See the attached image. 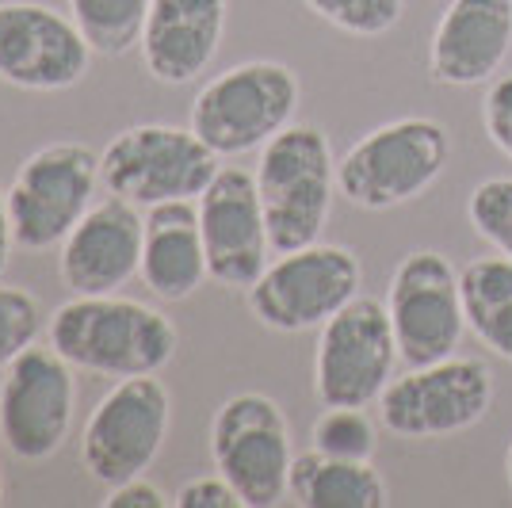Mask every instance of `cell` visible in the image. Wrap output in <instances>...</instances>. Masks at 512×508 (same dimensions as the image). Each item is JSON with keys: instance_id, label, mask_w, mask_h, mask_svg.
Masks as SVG:
<instances>
[{"instance_id": "12", "label": "cell", "mask_w": 512, "mask_h": 508, "mask_svg": "<svg viewBox=\"0 0 512 508\" xmlns=\"http://www.w3.org/2000/svg\"><path fill=\"white\" fill-rule=\"evenodd\" d=\"M386 310L406 367H428L455 356L467 333L459 268L436 249L406 253L390 276Z\"/></svg>"}, {"instance_id": "29", "label": "cell", "mask_w": 512, "mask_h": 508, "mask_svg": "<svg viewBox=\"0 0 512 508\" xmlns=\"http://www.w3.org/2000/svg\"><path fill=\"white\" fill-rule=\"evenodd\" d=\"M104 505L107 508H165V505H172V501L153 486V482H146V474H142V478L123 482V486H111Z\"/></svg>"}, {"instance_id": "21", "label": "cell", "mask_w": 512, "mask_h": 508, "mask_svg": "<svg viewBox=\"0 0 512 508\" xmlns=\"http://www.w3.org/2000/svg\"><path fill=\"white\" fill-rule=\"evenodd\" d=\"M467 329L497 360L512 363V256H474L459 268Z\"/></svg>"}, {"instance_id": "4", "label": "cell", "mask_w": 512, "mask_h": 508, "mask_svg": "<svg viewBox=\"0 0 512 508\" xmlns=\"http://www.w3.org/2000/svg\"><path fill=\"white\" fill-rule=\"evenodd\" d=\"M299 96L295 69L264 58L241 62L199 88L192 104V130L218 157L256 153L295 123Z\"/></svg>"}, {"instance_id": "17", "label": "cell", "mask_w": 512, "mask_h": 508, "mask_svg": "<svg viewBox=\"0 0 512 508\" xmlns=\"http://www.w3.org/2000/svg\"><path fill=\"white\" fill-rule=\"evenodd\" d=\"M512 54V0H451L428 43L436 85H490Z\"/></svg>"}, {"instance_id": "26", "label": "cell", "mask_w": 512, "mask_h": 508, "mask_svg": "<svg viewBox=\"0 0 512 508\" xmlns=\"http://www.w3.org/2000/svg\"><path fill=\"white\" fill-rule=\"evenodd\" d=\"M43 333V306L23 287L0 283V371Z\"/></svg>"}, {"instance_id": "13", "label": "cell", "mask_w": 512, "mask_h": 508, "mask_svg": "<svg viewBox=\"0 0 512 508\" xmlns=\"http://www.w3.org/2000/svg\"><path fill=\"white\" fill-rule=\"evenodd\" d=\"M73 363L50 344H31L0 379V440L23 463L58 455L73 428L77 379Z\"/></svg>"}, {"instance_id": "15", "label": "cell", "mask_w": 512, "mask_h": 508, "mask_svg": "<svg viewBox=\"0 0 512 508\" xmlns=\"http://www.w3.org/2000/svg\"><path fill=\"white\" fill-rule=\"evenodd\" d=\"M195 203H199V230H203L211 279L226 291H249L260 272L272 264L268 256H276L268 241L256 176L249 169L226 165Z\"/></svg>"}, {"instance_id": "2", "label": "cell", "mask_w": 512, "mask_h": 508, "mask_svg": "<svg viewBox=\"0 0 512 508\" xmlns=\"http://www.w3.org/2000/svg\"><path fill=\"white\" fill-rule=\"evenodd\" d=\"M256 191L268 222L272 253H295L321 241L337 195V157L325 130L291 123L256 161Z\"/></svg>"}, {"instance_id": "19", "label": "cell", "mask_w": 512, "mask_h": 508, "mask_svg": "<svg viewBox=\"0 0 512 508\" xmlns=\"http://www.w3.org/2000/svg\"><path fill=\"white\" fill-rule=\"evenodd\" d=\"M138 276L165 302H184L203 287V279H211L195 199H172V203L146 207L142 272Z\"/></svg>"}, {"instance_id": "9", "label": "cell", "mask_w": 512, "mask_h": 508, "mask_svg": "<svg viewBox=\"0 0 512 508\" xmlns=\"http://www.w3.org/2000/svg\"><path fill=\"white\" fill-rule=\"evenodd\" d=\"M169 409V390L157 375L115 382L88 413L81 432V463L88 478L107 489L142 478L169 440Z\"/></svg>"}, {"instance_id": "23", "label": "cell", "mask_w": 512, "mask_h": 508, "mask_svg": "<svg viewBox=\"0 0 512 508\" xmlns=\"http://www.w3.org/2000/svg\"><path fill=\"white\" fill-rule=\"evenodd\" d=\"M310 440H314V451L333 455V459H371L379 432H375V421L367 417V409L325 405V413L314 421Z\"/></svg>"}, {"instance_id": "14", "label": "cell", "mask_w": 512, "mask_h": 508, "mask_svg": "<svg viewBox=\"0 0 512 508\" xmlns=\"http://www.w3.org/2000/svg\"><path fill=\"white\" fill-rule=\"evenodd\" d=\"M92 46L73 16L39 0H0V81L23 92H65L81 85Z\"/></svg>"}, {"instance_id": "25", "label": "cell", "mask_w": 512, "mask_h": 508, "mask_svg": "<svg viewBox=\"0 0 512 508\" xmlns=\"http://www.w3.org/2000/svg\"><path fill=\"white\" fill-rule=\"evenodd\" d=\"M467 218L482 241L512 256V176H490L470 191Z\"/></svg>"}, {"instance_id": "18", "label": "cell", "mask_w": 512, "mask_h": 508, "mask_svg": "<svg viewBox=\"0 0 512 508\" xmlns=\"http://www.w3.org/2000/svg\"><path fill=\"white\" fill-rule=\"evenodd\" d=\"M230 0H150L142 62L161 85H188L214 62L226 35Z\"/></svg>"}, {"instance_id": "20", "label": "cell", "mask_w": 512, "mask_h": 508, "mask_svg": "<svg viewBox=\"0 0 512 508\" xmlns=\"http://www.w3.org/2000/svg\"><path fill=\"white\" fill-rule=\"evenodd\" d=\"M287 497L302 508H383L390 489L371 459H333L310 447L291 463Z\"/></svg>"}, {"instance_id": "32", "label": "cell", "mask_w": 512, "mask_h": 508, "mask_svg": "<svg viewBox=\"0 0 512 508\" xmlns=\"http://www.w3.org/2000/svg\"><path fill=\"white\" fill-rule=\"evenodd\" d=\"M0 505H4V482H0Z\"/></svg>"}, {"instance_id": "8", "label": "cell", "mask_w": 512, "mask_h": 508, "mask_svg": "<svg viewBox=\"0 0 512 508\" xmlns=\"http://www.w3.org/2000/svg\"><path fill=\"white\" fill-rule=\"evenodd\" d=\"M497 382L482 360L448 356L428 367H406L379 398V421L402 440H444L486 421Z\"/></svg>"}, {"instance_id": "24", "label": "cell", "mask_w": 512, "mask_h": 508, "mask_svg": "<svg viewBox=\"0 0 512 508\" xmlns=\"http://www.w3.org/2000/svg\"><path fill=\"white\" fill-rule=\"evenodd\" d=\"M302 4L356 39H379L386 31H394L406 12V0H302Z\"/></svg>"}, {"instance_id": "11", "label": "cell", "mask_w": 512, "mask_h": 508, "mask_svg": "<svg viewBox=\"0 0 512 508\" xmlns=\"http://www.w3.org/2000/svg\"><path fill=\"white\" fill-rule=\"evenodd\" d=\"M398 363L402 356L386 302L356 295L321 325L314 352V394L321 405L367 409L383 398Z\"/></svg>"}, {"instance_id": "5", "label": "cell", "mask_w": 512, "mask_h": 508, "mask_svg": "<svg viewBox=\"0 0 512 508\" xmlns=\"http://www.w3.org/2000/svg\"><path fill=\"white\" fill-rule=\"evenodd\" d=\"M218 169V153L192 127L165 123L119 130L100 153V180L107 195H119L134 207L199 199Z\"/></svg>"}, {"instance_id": "30", "label": "cell", "mask_w": 512, "mask_h": 508, "mask_svg": "<svg viewBox=\"0 0 512 508\" xmlns=\"http://www.w3.org/2000/svg\"><path fill=\"white\" fill-rule=\"evenodd\" d=\"M12 249H16V230H12V211H8V191H0V276L8 268Z\"/></svg>"}, {"instance_id": "1", "label": "cell", "mask_w": 512, "mask_h": 508, "mask_svg": "<svg viewBox=\"0 0 512 508\" xmlns=\"http://www.w3.org/2000/svg\"><path fill=\"white\" fill-rule=\"evenodd\" d=\"M46 344L77 371L130 379L157 375L176 356V325L146 302L119 295H73L46 321Z\"/></svg>"}, {"instance_id": "31", "label": "cell", "mask_w": 512, "mask_h": 508, "mask_svg": "<svg viewBox=\"0 0 512 508\" xmlns=\"http://www.w3.org/2000/svg\"><path fill=\"white\" fill-rule=\"evenodd\" d=\"M505 474H509V486H512V444H509V451H505Z\"/></svg>"}, {"instance_id": "28", "label": "cell", "mask_w": 512, "mask_h": 508, "mask_svg": "<svg viewBox=\"0 0 512 508\" xmlns=\"http://www.w3.org/2000/svg\"><path fill=\"white\" fill-rule=\"evenodd\" d=\"M172 505H176V508H245V505H241V497H237V489L230 486L222 474L184 482V486H180V493L172 497Z\"/></svg>"}, {"instance_id": "3", "label": "cell", "mask_w": 512, "mask_h": 508, "mask_svg": "<svg viewBox=\"0 0 512 508\" xmlns=\"http://www.w3.org/2000/svg\"><path fill=\"white\" fill-rule=\"evenodd\" d=\"M451 161L444 123L409 115L367 130L337 161V191L360 211H390L421 199Z\"/></svg>"}, {"instance_id": "27", "label": "cell", "mask_w": 512, "mask_h": 508, "mask_svg": "<svg viewBox=\"0 0 512 508\" xmlns=\"http://www.w3.org/2000/svg\"><path fill=\"white\" fill-rule=\"evenodd\" d=\"M482 127L486 138L512 161V73H497L482 100Z\"/></svg>"}, {"instance_id": "7", "label": "cell", "mask_w": 512, "mask_h": 508, "mask_svg": "<svg viewBox=\"0 0 512 508\" xmlns=\"http://www.w3.org/2000/svg\"><path fill=\"white\" fill-rule=\"evenodd\" d=\"M211 459L245 508L279 505L295 463L287 413L256 390L226 398L211 421Z\"/></svg>"}, {"instance_id": "10", "label": "cell", "mask_w": 512, "mask_h": 508, "mask_svg": "<svg viewBox=\"0 0 512 508\" xmlns=\"http://www.w3.org/2000/svg\"><path fill=\"white\" fill-rule=\"evenodd\" d=\"M363 268L344 245H306L295 253H279L253 287L245 291L249 310L264 329L302 333L321 329L337 310L360 295Z\"/></svg>"}, {"instance_id": "16", "label": "cell", "mask_w": 512, "mask_h": 508, "mask_svg": "<svg viewBox=\"0 0 512 508\" xmlns=\"http://www.w3.org/2000/svg\"><path fill=\"white\" fill-rule=\"evenodd\" d=\"M146 214L134 203L107 195L92 203L73 233L58 245V272L73 295H115L142 272Z\"/></svg>"}, {"instance_id": "6", "label": "cell", "mask_w": 512, "mask_h": 508, "mask_svg": "<svg viewBox=\"0 0 512 508\" xmlns=\"http://www.w3.org/2000/svg\"><path fill=\"white\" fill-rule=\"evenodd\" d=\"M100 184V153L85 142H50L35 149L8 188L16 245L27 253L58 249L96 203Z\"/></svg>"}, {"instance_id": "22", "label": "cell", "mask_w": 512, "mask_h": 508, "mask_svg": "<svg viewBox=\"0 0 512 508\" xmlns=\"http://www.w3.org/2000/svg\"><path fill=\"white\" fill-rule=\"evenodd\" d=\"M150 0H69V16L88 46L104 58H123L142 43Z\"/></svg>"}]
</instances>
